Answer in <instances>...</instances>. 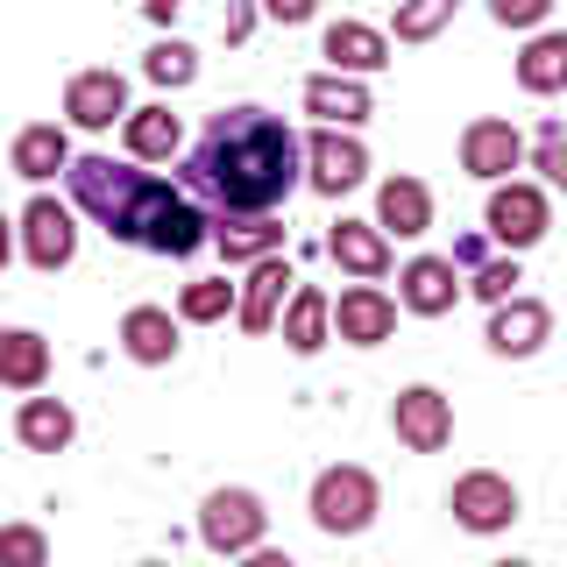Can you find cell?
Segmentation results:
<instances>
[{
  "instance_id": "1",
  "label": "cell",
  "mask_w": 567,
  "mask_h": 567,
  "mask_svg": "<svg viewBox=\"0 0 567 567\" xmlns=\"http://www.w3.org/2000/svg\"><path fill=\"white\" fill-rule=\"evenodd\" d=\"M185 185L220 213H277L306 185V150L270 106H220L185 164Z\"/></svg>"
},
{
  "instance_id": "2",
  "label": "cell",
  "mask_w": 567,
  "mask_h": 567,
  "mask_svg": "<svg viewBox=\"0 0 567 567\" xmlns=\"http://www.w3.org/2000/svg\"><path fill=\"white\" fill-rule=\"evenodd\" d=\"M71 199H79L114 241L150 248V256H199L213 241V220L164 177L114 164V156H71Z\"/></svg>"
},
{
  "instance_id": "3",
  "label": "cell",
  "mask_w": 567,
  "mask_h": 567,
  "mask_svg": "<svg viewBox=\"0 0 567 567\" xmlns=\"http://www.w3.org/2000/svg\"><path fill=\"white\" fill-rule=\"evenodd\" d=\"M312 525L327 532V539H354V532H369L377 525V511H383V489H377V475L369 468H354V461H333V468H319L312 475Z\"/></svg>"
},
{
  "instance_id": "4",
  "label": "cell",
  "mask_w": 567,
  "mask_h": 567,
  "mask_svg": "<svg viewBox=\"0 0 567 567\" xmlns=\"http://www.w3.org/2000/svg\"><path fill=\"white\" fill-rule=\"evenodd\" d=\"M262 532H270V504H262L256 489H241V483L206 489V504H199V539L213 546V554L241 560L248 546H262Z\"/></svg>"
},
{
  "instance_id": "5",
  "label": "cell",
  "mask_w": 567,
  "mask_h": 567,
  "mask_svg": "<svg viewBox=\"0 0 567 567\" xmlns=\"http://www.w3.org/2000/svg\"><path fill=\"white\" fill-rule=\"evenodd\" d=\"M483 227H489V241H504L511 256H525V248L546 241V227H554V206H546L539 185H518V177H504V185H489Z\"/></svg>"
},
{
  "instance_id": "6",
  "label": "cell",
  "mask_w": 567,
  "mask_h": 567,
  "mask_svg": "<svg viewBox=\"0 0 567 567\" xmlns=\"http://www.w3.org/2000/svg\"><path fill=\"white\" fill-rule=\"evenodd\" d=\"M14 248L29 256V270L58 277L71 256H79V220H71V206H58L50 192H35L22 206V220H14Z\"/></svg>"
},
{
  "instance_id": "7",
  "label": "cell",
  "mask_w": 567,
  "mask_h": 567,
  "mask_svg": "<svg viewBox=\"0 0 567 567\" xmlns=\"http://www.w3.org/2000/svg\"><path fill=\"white\" fill-rule=\"evenodd\" d=\"M447 511H454L461 532L489 539V532H511V525H518V489H511V475H496V468H468V475H454Z\"/></svg>"
},
{
  "instance_id": "8",
  "label": "cell",
  "mask_w": 567,
  "mask_h": 567,
  "mask_svg": "<svg viewBox=\"0 0 567 567\" xmlns=\"http://www.w3.org/2000/svg\"><path fill=\"white\" fill-rule=\"evenodd\" d=\"M390 433H398L412 454H440L454 440V398L433 390V383L398 390V398H390Z\"/></svg>"
},
{
  "instance_id": "9",
  "label": "cell",
  "mask_w": 567,
  "mask_h": 567,
  "mask_svg": "<svg viewBox=\"0 0 567 567\" xmlns=\"http://www.w3.org/2000/svg\"><path fill=\"white\" fill-rule=\"evenodd\" d=\"M298 150H306V185L319 199H341V192H354L369 177V150L354 135H341V128H312Z\"/></svg>"
},
{
  "instance_id": "10",
  "label": "cell",
  "mask_w": 567,
  "mask_h": 567,
  "mask_svg": "<svg viewBox=\"0 0 567 567\" xmlns=\"http://www.w3.org/2000/svg\"><path fill=\"white\" fill-rule=\"evenodd\" d=\"M64 121H71V128H85V135H106L114 121H128V79H121L114 64L71 71V85H64Z\"/></svg>"
},
{
  "instance_id": "11",
  "label": "cell",
  "mask_w": 567,
  "mask_h": 567,
  "mask_svg": "<svg viewBox=\"0 0 567 567\" xmlns=\"http://www.w3.org/2000/svg\"><path fill=\"white\" fill-rule=\"evenodd\" d=\"M518 164H525V135L511 128V121L475 114L468 128H461V171H468V177H483V185H504Z\"/></svg>"
},
{
  "instance_id": "12",
  "label": "cell",
  "mask_w": 567,
  "mask_h": 567,
  "mask_svg": "<svg viewBox=\"0 0 567 567\" xmlns=\"http://www.w3.org/2000/svg\"><path fill=\"white\" fill-rule=\"evenodd\" d=\"M489 354H504V362H525V354H539L554 341V306H539V298H504V306H489Z\"/></svg>"
},
{
  "instance_id": "13",
  "label": "cell",
  "mask_w": 567,
  "mask_h": 567,
  "mask_svg": "<svg viewBox=\"0 0 567 567\" xmlns=\"http://www.w3.org/2000/svg\"><path fill=\"white\" fill-rule=\"evenodd\" d=\"M333 327H341L348 348H383L390 333H398V298H390L383 284H348V291L333 298Z\"/></svg>"
},
{
  "instance_id": "14",
  "label": "cell",
  "mask_w": 567,
  "mask_h": 567,
  "mask_svg": "<svg viewBox=\"0 0 567 567\" xmlns=\"http://www.w3.org/2000/svg\"><path fill=\"white\" fill-rule=\"evenodd\" d=\"M291 262L284 256H262V262H248V284H241V298H235V327L241 333H270L277 327V312H284V298H291Z\"/></svg>"
},
{
  "instance_id": "15",
  "label": "cell",
  "mask_w": 567,
  "mask_h": 567,
  "mask_svg": "<svg viewBox=\"0 0 567 567\" xmlns=\"http://www.w3.org/2000/svg\"><path fill=\"white\" fill-rule=\"evenodd\" d=\"M306 114L319 121V128H362V121L377 114V93H369L362 79L319 71V79H306Z\"/></svg>"
},
{
  "instance_id": "16",
  "label": "cell",
  "mask_w": 567,
  "mask_h": 567,
  "mask_svg": "<svg viewBox=\"0 0 567 567\" xmlns=\"http://www.w3.org/2000/svg\"><path fill=\"white\" fill-rule=\"evenodd\" d=\"M454 298H461V277H454L447 256H412V262L398 270V306H404V312L440 319V312H454Z\"/></svg>"
},
{
  "instance_id": "17",
  "label": "cell",
  "mask_w": 567,
  "mask_h": 567,
  "mask_svg": "<svg viewBox=\"0 0 567 567\" xmlns=\"http://www.w3.org/2000/svg\"><path fill=\"white\" fill-rule=\"evenodd\" d=\"M121 150H128V164H171V156L185 150V121H177L164 100H156V106H128V121H121Z\"/></svg>"
},
{
  "instance_id": "18",
  "label": "cell",
  "mask_w": 567,
  "mask_h": 567,
  "mask_svg": "<svg viewBox=\"0 0 567 567\" xmlns=\"http://www.w3.org/2000/svg\"><path fill=\"white\" fill-rule=\"evenodd\" d=\"M319 50H327V64L341 71V79H377V71L390 64V35L369 29V22H333L327 35H319Z\"/></svg>"
},
{
  "instance_id": "19",
  "label": "cell",
  "mask_w": 567,
  "mask_h": 567,
  "mask_svg": "<svg viewBox=\"0 0 567 567\" xmlns=\"http://www.w3.org/2000/svg\"><path fill=\"white\" fill-rule=\"evenodd\" d=\"M377 227L383 235H398V241H419L425 227H433V192L419 185V177H383L377 185Z\"/></svg>"
},
{
  "instance_id": "20",
  "label": "cell",
  "mask_w": 567,
  "mask_h": 567,
  "mask_svg": "<svg viewBox=\"0 0 567 567\" xmlns=\"http://www.w3.org/2000/svg\"><path fill=\"white\" fill-rule=\"evenodd\" d=\"M121 354L142 369H164L171 354H177V312L164 306H128L121 312Z\"/></svg>"
},
{
  "instance_id": "21",
  "label": "cell",
  "mask_w": 567,
  "mask_h": 567,
  "mask_svg": "<svg viewBox=\"0 0 567 567\" xmlns=\"http://www.w3.org/2000/svg\"><path fill=\"white\" fill-rule=\"evenodd\" d=\"M327 256L341 262L348 277H362V284H377V277H390V235L377 220H341L327 235Z\"/></svg>"
},
{
  "instance_id": "22",
  "label": "cell",
  "mask_w": 567,
  "mask_h": 567,
  "mask_svg": "<svg viewBox=\"0 0 567 567\" xmlns=\"http://www.w3.org/2000/svg\"><path fill=\"white\" fill-rule=\"evenodd\" d=\"M8 164H14V177H29V185H50L58 171H71V135L58 121H29V128L14 135Z\"/></svg>"
},
{
  "instance_id": "23",
  "label": "cell",
  "mask_w": 567,
  "mask_h": 567,
  "mask_svg": "<svg viewBox=\"0 0 567 567\" xmlns=\"http://www.w3.org/2000/svg\"><path fill=\"white\" fill-rule=\"evenodd\" d=\"M14 440H22L29 454H64L71 440H79V419H71L64 398H22V412H14Z\"/></svg>"
},
{
  "instance_id": "24",
  "label": "cell",
  "mask_w": 567,
  "mask_h": 567,
  "mask_svg": "<svg viewBox=\"0 0 567 567\" xmlns=\"http://www.w3.org/2000/svg\"><path fill=\"white\" fill-rule=\"evenodd\" d=\"M277 327H284V348L291 354H319L327 348V327H333V298L319 291V284H298L291 306L277 312Z\"/></svg>"
},
{
  "instance_id": "25",
  "label": "cell",
  "mask_w": 567,
  "mask_h": 567,
  "mask_svg": "<svg viewBox=\"0 0 567 567\" xmlns=\"http://www.w3.org/2000/svg\"><path fill=\"white\" fill-rule=\"evenodd\" d=\"M213 248H220L227 262H262V256H284V227L270 213H227V220L213 227Z\"/></svg>"
},
{
  "instance_id": "26",
  "label": "cell",
  "mask_w": 567,
  "mask_h": 567,
  "mask_svg": "<svg viewBox=\"0 0 567 567\" xmlns=\"http://www.w3.org/2000/svg\"><path fill=\"white\" fill-rule=\"evenodd\" d=\"M0 383H8V390H43L50 383V341L35 327H8V333H0Z\"/></svg>"
},
{
  "instance_id": "27",
  "label": "cell",
  "mask_w": 567,
  "mask_h": 567,
  "mask_svg": "<svg viewBox=\"0 0 567 567\" xmlns=\"http://www.w3.org/2000/svg\"><path fill=\"white\" fill-rule=\"evenodd\" d=\"M518 85L525 93H567V29H546V35H532L525 43V58H518Z\"/></svg>"
},
{
  "instance_id": "28",
  "label": "cell",
  "mask_w": 567,
  "mask_h": 567,
  "mask_svg": "<svg viewBox=\"0 0 567 567\" xmlns=\"http://www.w3.org/2000/svg\"><path fill=\"white\" fill-rule=\"evenodd\" d=\"M235 298H241V284H227V277L185 284V291H177V327H220V319L235 312Z\"/></svg>"
},
{
  "instance_id": "29",
  "label": "cell",
  "mask_w": 567,
  "mask_h": 567,
  "mask_svg": "<svg viewBox=\"0 0 567 567\" xmlns=\"http://www.w3.org/2000/svg\"><path fill=\"white\" fill-rule=\"evenodd\" d=\"M142 79H150V85H164V93H177V85H192V79H199V50H192V43H177V35H171V43H150V58H142Z\"/></svg>"
},
{
  "instance_id": "30",
  "label": "cell",
  "mask_w": 567,
  "mask_h": 567,
  "mask_svg": "<svg viewBox=\"0 0 567 567\" xmlns=\"http://www.w3.org/2000/svg\"><path fill=\"white\" fill-rule=\"evenodd\" d=\"M454 8L461 0H404L398 8V43H433V35L454 22Z\"/></svg>"
},
{
  "instance_id": "31",
  "label": "cell",
  "mask_w": 567,
  "mask_h": 567,
  "mask_svg": "<svg viewBox=\"0 0 567 567\" xmlns=\"http://www.w3.org/2000/svg\"><path fill=\"white\" fill-rule=\"evenodd\" d=\"M0 567H50V532L43 525H0Z\"/></svg>"
},
{
  "instance_id": "32",
  "label": "cell",
  "mask_w": 567,
  "mask_h": 567,
  "mask_svg": "<svg viewBox=\"0 0 567 567\" xmlns=\"http://www.w3.org/2000/svg\"><path fill=\"white\" fill-rule=\"evenodd\" d=\"M518 284L525 277H518V256H511V262H483V270L468 277V291L483 298V306H504V298H518Z\"/></svg>"
},
{
  "instance_id": "33",
  "label": "cell",
  "mask_w": 567,
  "mask_h": 567,
  "mask_svg": "<svg viewBox=\"0 0 567 567\" xmlns=\"http://www.w3.org/2000/svg\"><path fill=\"white\" fill-rule=\"evenodd\" d=\"M532 171L546 177L554 192H567V128L554 121V128H539V150H532Z\"/></svg>"
},
{
  "instance_id": "34",
  "label": "cell",
  "mask_w": 567,
  "mask_h": 567,
  "mask_svg": "<svg viewBox=\"0 0 567 567\" xmlns=\"http://www.w3.org/2000/svg\"><path fill=\"white\" fill-rule=\"evenodd\" d=\"M489 14L504 29H539L546 14H554V0H489Z\"/></svg>"
},
{
  "instance_id": "35",
  "label": "cell",
  "mask_w": 567,
  "mask_h": 567,
  "mask_svg": "<svg viewBox=\"0 0 567 567\" xmlns=\"http://www.w3.org/2000/svg\"><path fill=\"white\" fill-rule=\"evenodd\" d=\"M256 8L270 14L277 29H298V22H312V14H319V0H256Z\"/></svg>"
},
{
  "instance_id": "36",
  "label": "cell",
  "mask_w": 567,
  "mask_h": 567,
  "mask_svg": "<svg viewBox=\"0 0 567 567\" xmlns=\"http://www.w3.org/2000/svg\"><path fill=\"white\" fill-rule=\"evenodd\" d=\"M220 29H227V43H248V29H256V0H227Z\"/></svg>"
},
{
  "instance_id": "37",
  "label": "cell",
  "mask_w": 567,
  "mask_h": 567,
  "mask_svg": "<svg viewBox=\"0 0 567 567\" xmlns=\"http://www.w3.org/2000/svg\"><path fill=\"white\" fill-rule=\"evenodd\" d=\"M235 567H298V560L284 554V546H248V554H241Z\"/></svg>"
},
{
  "instance_id": "38",
  "label": "cell",
  "mask_w": 567,
  "mask_h": 567,
  "mask_svg": "<svg viewBox=\"0 0 567 567\" xmlns=\"http://www.w3.org/2000/svg\"><path fill=\"white\" fill-rule=\"evenodd\" d=\"M142 14H150L156 29H171V22H177V0H142Z\"/></svg>"
},
{
  "instance_id": "39",
  "label": "cell",
  "mask_w": 567,
  "mask_h": 567,
  "mask_svg": "<svg viewBox=\"0 0 567 567\" xmlns=\"http://www.w3.org/2000/svg\"><path fill=\"white\" fill-rule=\"evenodd\" d=\"M8 262H14V220L0 213V270H8Z\"/></svg>"
},
{
  "instance_id": "40",
  "label": "cell",
  "mask_w": 567,
  "mask_h": 567,
  "mask_svg": "<svg viewBox=\"0 0 567 567\" xmlns=\"http://www.w3.org/2000/svg\"><path fill=\"white\" fill-rule=\"evenodd\" d=\"M489 567H532V560H489Z\"/></svg>"
},
{
  "instance_id": "41",
  "label": "cell",
  "mask_w": 567,
  "mask_h": 567,
  "mask_svg": "<svg viewBox=\"0 0 567 567\" xmlns=\"http://www.w3.org/2000/svg\"><path fill=\"white\" fill-rule=\"evenodd\" d=\"M135 567H171V560H135Z\"/></svg>"
}]
</instances>
